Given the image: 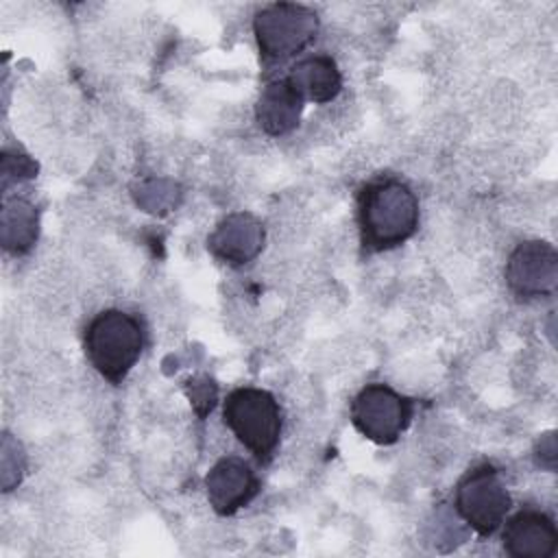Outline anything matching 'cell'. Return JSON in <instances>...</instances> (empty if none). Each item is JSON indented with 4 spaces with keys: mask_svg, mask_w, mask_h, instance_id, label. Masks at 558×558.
I'll return each instance as SVG.
<instances>
[{
    "mask_svg": "<svg viewBox=\"0 0 558 558\" xmlns=\"http://www.w3.org/2000/svg\"><path fill=\"white\" fill-rule=\"evenodd\" d=\"M357 227L366 251L381 253L405 244L418 229V198L397 177H379L357 192Z\"/></svg>",
    "mask_w": 558,
    "mask_h": 558,
    "instance_id": "6da1fadb",
    "label": "cell"
},
{
    "mask_svg": "<svg viewBox=\"0 0 558 558\" xmlns=\"http://www.w3.org/2000/svg\"><path fill=\"white\" fill-rule=\"evenodd\" d=\"M144 327L140 318L122 310H102L85 327V355L89 364L111 384H120L144 351Z\"/></svg>",
    "mask_w": 558,
    "mask_h": 558,
    "instance_id": "7a4b0ae2",
    "label": "cell"
},
{
    "mask_svg": "<svg viewBox=\"0 0 558 558\" xmlns=\"http://www.w3.org/2000/svg\"><path fill=\"white\" fill-rule=\"evenodd\" d=\"M222 418L231 434L259 460L268 462L281 438V408L277 399L255 386H240L225 397Z\"/></svg>",
    "mask_w": 558,
    "mask_h": 558,
    "instance_id": "3957f363",
    "label": "cell"
},
{
    "mask_svg": "<svg viewBox=\"0 0 558 558\" xmlns=\"http://www.w3.org/2000/svg\"><path fill=\"white\" fill-rule=\"evenodd\" d=\"M318 26V13L296 2L266 4L253 17V35L262 59L268 63L303 52L316 39Z\"/></svg>",
    "mask_w": 558,
    "mask_h": 558,
    "instance_id": "277c9868",
    "label": "cell"
},
{
    "mask_svg": "<svg viewBox=\"0 0 558 558\" xmlns=\"http://www.w3.org/2000/svg\"><path fill=\"white\" fill-rule=\"evenodd\" d=\"M456 514L477 536H493L506 521L512 499L493 464L469 469L456 486Z\"/></svg>",
    "mask_w": 558,
    "mask_h": 558,
    "instance_id": "5b68a950",
    "label": "cell"
},
{
    "mask_svg": "<svg viewBox=\"0 0 558 558\" xmlns=\"http://www.w3.org/2000/svg\"><path fill=\"white\" fill-rule=\"evenodd\" d=\"M414 401L386 384H366L351 401L353 427L375 445H392L408 429Z\"/></svg>",
    "mask_w": 558,
    "mask_h": 558,
    "instance_id": "8992f818",
    "label": "cell"
},
{
    "mask_svg": "<svg viewBox=\"0 0 558 558\" xmlns=\"http://www.w3.org/2000/svg\"><path fill=\"white\" fill-rule=\"evenodd\" d=\"M506 286L519 301L554 296L558 286V253L547 240L519 242L506 262Z\"/></svg>",
    "mask_w": 558,
    "mask_h": 558,
    "instance_id": "52a82bcc",
    "label": "cell"
},
{
    "mask_svg": "<svg viewBox=\"0 0 558 558\" xmlns=\"http://www.w3.org/2000/svg\"><path fill=\"white\" fill-rule=\"evenodd\" d=\"M205 493L214 512L229 517L257 497L259 477L244 458L225 456L205 475Z\"/></svg>",
    "mask_w": 558,
    "mask_h": 558,
    "instance_id": "ba28073f",
    "label": "cell"
},
{
    "mask_svg": "<svg viewBox=\"0 0 558 558\" xmlns=\"http://www.w3.org/2000/svg\"><path fill=\"white\" fill-rule=\"evenodd\" d=\"M264 225L248 211L227 214L207 238L209 253L229 266L253 262L264 248Z\"/></svg>",
    "mask_w": 558,
    "mask_h": 558,
    "instance_id": "9c48e42d",
    "label": "cell"
},
{
    "mask_svg": "<svg viewBox=\"0 0 558 558\" xmlns=\"http://www.w3.org/2000/svg\"><path fill=\"white\" fill-rule=\"evenodd\" d=\"M501 545L512 558H551L558 549V530L547 512L523 508L506 521Z\"/></svg>",
    "mask_w": 558,
    "mask_h": 558,
    "instance_id": "30bf717a",
    "label": "cell"
},
{
    "mask_svg": "<svg viewBox=\"0 0 558 558\" xmlns=\"http://www.w3.org/2000/svg\"><path fill=\"white\" fill-rule=\"evenodd\" d=\"M303 107L305 100L290 85V81L277 78L262 89L255 105V120L266 135L281 137L299 126Z\"/></svg>",
    "mask_w": 558,
    "mask_h": 558,
    "instance_id": "8fae6325",
    "label": "cell"
},
{
    "mask_svg": "<svg viewBox=\"0 0 558 558\" xmlns=\"http://www.w3.org/2000/svg\"><path fill=\"white\" fill-rule=\"evenodd\" d=\"M305 102H331L342 89V74L329 54H310L296 61L286 76Z\"/></svg>",
    "mask_w": 558,
    "mask_h": 558,
    "instance_id": "7c38bea8",
    "label": "cell"
},
{
    "mask_svg": "<svg viewBox=\"0 0 558 558\" xmlns=\"http://www.w3.org/2000/svg\"><path fill=\"white\" fill-rule=\"evenodd\" d=\"M39 235L37 207L26 198H7L0 214V242L13 255L28 253Z\"/></svg>",
    "mask_w": 558,
    "mask_h": 558,
    "instance_id": "4fadbf2b",
    "label": "cell"
},
{
    "mask_svg": "<svg viewBox=\"0 0 558 558\" xmlns=\"http://www.w3.org/2000/svg\"><path fill=\"white\" fill-rule=\"evenodd\" d=\"M135 203L148 214H166L179 203V185L170 179H144L133 190Z\"/></svg>",
    "mask_w": 558,
    "mask_h": 558,
    "instance_id": "5bb4252c",
    "label": "cell"
},
{
    "mask_svg": "<svg viewBox=\"0 0 558 558\" xmlns=\"http://www.w3.org/2000/svg\"><path fill=\"white\" fill-rule=\"evenodd\" d=\"M26 460L24 451L17 440H13L11 434H4L2 438V458H0V471H2V490L9 493L13 490L22 477H24Z\"/></svg>",
    "mask_w": 558,
    "mask_h": 558,
    "instance_id": "9a60e30c",
    "label": "cell"
},
{
    "mask_svg": "<svg viewBox=\"0 0 558 558\" xmlns=\"http://www.w3.org/2000/svg\"><path fill=\"white\" fill-rule=\"evenodd\" d=\"M37 172V163L24 155V153H4L2 155V185L9 187L11 181H22V179H33Z\"/></svg>",
    "mask_w": 558,
    "mask_h": 558,
    "instance_id": "2e32d148",
    "label": "cell"
},
{
    "mask_svg": "<svg viewBox=\"0 0 558 558\" xmlns=\"http://www.w3.org/2000/svg\"><path fill=\"white\" fill-rule=\"evenodd\" d=\"M190 384H192V386H187V395H190V399H192V405H194V410L198 412V416H205V414L214 408V401H216V386H214V381H209L207 377L192 379Z\"/></svg>",
    "mask_w": 558,
    "mask_h": 558,
    "instance_id": "e0dca14e",
    "label": "cell"
},
{
    "mask_svg": "<svg viewBox=\"0 0 558 558\" xmlns=\"http://www.w3.org/2000/svg\"><path fill=\"white\" fill-rule=\"evenodd\" d=\"M534 462L545 471H556L558 462V447H556V432L543 434L534 445Z\"/></svg>",
    "mask_w": 558,
    "mask_h": 558,
    "instance_id": "ac0fdd59",
    "label": "cell"
}]
</instances>
